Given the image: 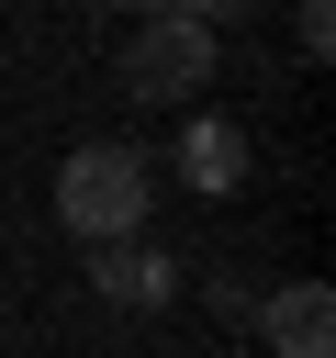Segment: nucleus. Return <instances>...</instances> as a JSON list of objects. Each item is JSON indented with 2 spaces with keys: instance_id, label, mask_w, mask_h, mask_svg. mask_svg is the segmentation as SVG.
<instances>
[{
  "instance_id": "f03ea898",
  "label": "nucleus",
  "mask_w": 336,
  "mask_h": 358,
  "mask_svg": "<svg viewBox=\"0 0 336 358\" xmlns=\"http://www.w3.org/2000/svg\"><path fill=\"white\" fill-rule=\"evenodd\" d=\"M213 78V22L202 11H146L134 34H123V90L134 101H179V90H202Z\"/></svg>"
},
{
  "instance_id": "20e7f679",
  "label": "nucleus",
  "mask_w": 336,
  "mask_h": 358,
  "mask_svg": "<svg viewBox=\"0 0 336 358\" xmlns=\"http://www.w3.org/2000/svg\"><path fill=\"white\" fill-rule=\"evenodd\" d=\"M90 291H101V302H123V313H157V302L179 291V257H157V246H134V235H123V246H101V257H90Z\"/></svg>"
},
{
  "instance_id": "39448f33",
  "label": "nucleus",
  "mask_w": 336,
  "mask_h": 358,
  "mask_svg": "<svg viewBox=\"0 0 336 358\" xmlns=\"http://www.w3.org/2000/svg\"><path fill=\"white\" fill-rule=\"evenodd\" d=\"M179 179H190V190H213V201H224V190H235V179H246V134H235V123H224V112H202V123H190V134H179Z\"/></svg>"
},
{
  "instance_id": "7ed1b4c3",
  "label": "nucleus",
  "mask_w": 336,
  "mask_h": 358,
  "mask_svg": "<svg viewBox=\"0 0 336 358\" xmlns=\"http://www.w3.org/2000/svg\"><path fill=\"white\" fill-rule=\"evenodd\" d=\"M258 324H269V358H336V291H325V280L269 291V302H258Z\"/></svg>"
},
{
  "instance_id": "f257e3e1",
  "label": "nucleus",
  "mask_w": 336,
  "mask_h": 358,
  "mask_svg": "<svg viewBox=\"0 0 336 358\" xmlns=\"http://www.w3.org/2000/svg\"><path fill=\"white\" fill-rule=\"evenodd\" d=\"M146 201H157V179H146L134 145H78V157L56 168V224H67L78 246H123V235L146 224Z\"/></svg>"
}]
</instances>
